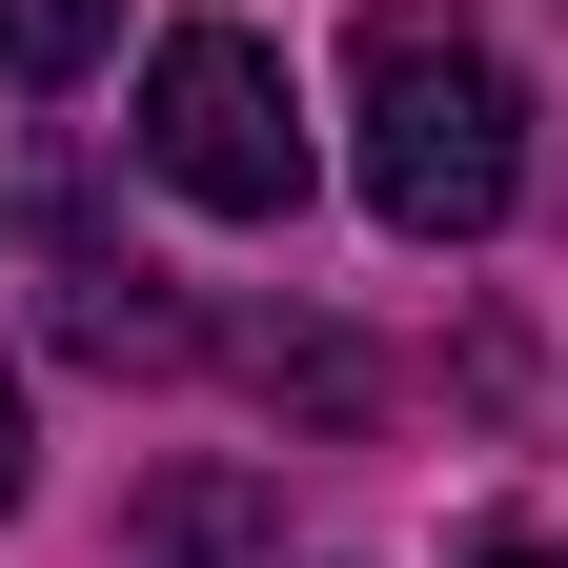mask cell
Returning a JSON list of instances; mask_svg holds the SVG:
<instances>
[{
  "label": "cell",
  "instance_id": "obj_2",
  "mask_svg": "<svg viewBox=\"0 0 568 568\" xmlns=\"http://www.w3.org/2000/svg\"><path fill=\"white\" fill-rule=\"evenodd\" d=\"M142 163H163L203 224H284V203H305L284 41H264V21H163V61H142Z\"/></svg>",
  "mask_w": 568,
  "mask_h": 568
},
{
  "label": "cell",
  "instance_id": "obj_1",
  "mask_svg": "<svg viewBox=\"0 0 568 568\" xmlns=\"http://www.w3.org/2000/svg\"><path fill=\"white\" fill-rule=\"evenodd\" d=\"M345 122H366V203L386 244H487L528 183V82L467 0H366L345 21Z\"/></svg>",
  "mask_w": 568,
  "mask_h": 568
},
{
  "label": "cell",
  "instance_id": "obj_6",
  "mask_svg": "<svg viewBox=\"0 0 568 568\" xmlns=\"http://www.w3.org/2000/svg\"><path fill=\"white\" fill-rule=\"evenodd\" d=\"M467 568H568V548H528V528H508V548H467Z\"/></svg>",
  "mask_w": 568,
  "mask_h": 568
},
{
  "label": "cell",
  "instance_id": "obj_3",
  "mask_svg": "<svg viewBox=\"0 0 568 568\" xmlns=\"http://www.w3.org/2000/svg\"><path fill=\"white\" fill-rule=\"evenodd\" d=\"M284 548V508H264V467H163L122 508V568H264Z\"/></svg>",
  "mask_w": 568,
  "mask_h": 568
},
{
  "label": "cell",
  "instance_id": "obj_5",
  "mask_svg": "<svg viewBox=\"0 0 568 568\" xmlns=\"http://www.w3.org/2000/svg\"><path fill=\"white\" fill-rule=\"evenodd\" d=\"M21 467H41V447H21V386H0V508H21Z\"/></svg>",
  "mask_w": 568,
  "mask_h": 568
},
{
  "label": "cell",
  "instance_id": "obj_4",
  "mask_svg": "<svg viewBox=\"0 0 568 568\" xmlns=\"http://www.w3.org/2000/svg\"><path fill=\"white\" fill-rule=\"evenodd\" d=\"M122 41V0H0V82H82Z\"/></svg>",
  "mask_w": 568,
  "mask_h": 568
}]
</instances>
